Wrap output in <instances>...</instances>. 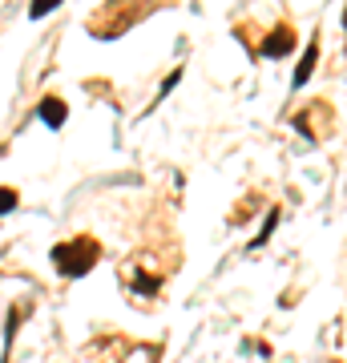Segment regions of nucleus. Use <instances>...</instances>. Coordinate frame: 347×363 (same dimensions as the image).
Masks as SVG:
<instances>
[{"label":"nucleus","mask_w":347,"mask_h":363,"mask_svg":"<svg viewBox=\"0 0 347 363\" xmlns=\"http://www.w3.org/2000/svg\"><path fill=\"white\" fill-rule=\"evenodd\" d=\"M178 271V262L166 259V255H158V250H138V255H129L126 267H121V286H126L129 303L138 307H154L158 295H162V286L166 279Z\"/></svg>","instance_id":"1"},{"label":"nucleus","mask_w":347,"mask_h":363,"mask_svg":"<svg viewBox=\"0 0 347 363\" xmlns=\"http://www.w3.org/2000/svg\"><path fill=\"white\" fill-rule=\"evenodd\" d=\"M158 343H133L126 335H105L89 347V363H158Z\"/></svg>","instance_id":"2"},{"label":"nucleus","mask_w":347,"mask_h":363,"mask_svg":"<svg viewBox=\"0 0 347 363\" xmlns=\"http://www.w3.org/2000/svg\"><path fill=\"white\" fill-rule=\"evenodd\" d=\"M97 259H101V247H97V238H89V234H77L73 242H61V247L53 250L57 271L73 274V279H77V274H85Z\"/></svg>","instance_id":"3"},{"label":"nucleus","mask_w":347,"mask_h":363,"mask_svg":"<svg viewBox=\"0 0 347 363\" xmlns=\"http://www.w3.org/2000/svg\"><path fill=\"white\" fill-rule=\"evenodd\" d=\"M291 49H295L291 28H275V33H270V40L263 45V52H267V57H283V52H291Z\"/></svg>","instance_id":"4"},{"label":"nucleus","mask_w":347,"mask_h":363,"mask_svg":"<svg viewBox=\"0 0 347 363\" xmlns=\"http://www.w3.org/2000/svg\"><path fill=\"white\" fill-rule=\"evenodd\" d=\"M40 117H45L53 130H57V125L65 121V105H61V97H45V101H40Z\"/></svg>","instance_id":"5"},{"label":"nucleus","mask_w":347,"mask_h":363,"mask_svg":"<svg viewBox=\"0 0 347 363\" xmlns=\"http://www.w3.org/2000/svg\"><path fill=\"white\" fill-rule=\"evenodd\" d=\"M315 57H319V45H311L307 57H303V69H295V85H303V81L311 77V65H315Z\"/></svg>","instance_id":"6"},{"label":"nucleus","mask_w":347,"mask_h":363,"mask_svg":"<svg viewBox=\"0 0 347 363\" xmlns=\"http://www.w3.org/2000/svg\"><path fill=\"white\" fill-rule=\"evenodd\" d=\"M13 206H16V190L0 186V214H4V210H13Z\"/></svg>","instance_id":"7"}]
</instances>
